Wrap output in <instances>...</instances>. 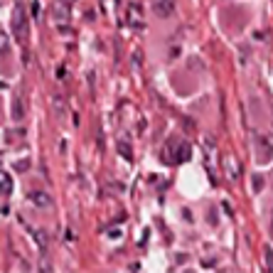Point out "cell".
I'll return each mask as SVG.
<instances>
[{
	"mask_svg": "<svg viewBox=\"0 0 273 273\" xmlns=\"http://www.w3.org/2000/svg\"><path fill=\"white\" fill-rule=\"evenodd\" d=\"M227 167L232 170V180L239 178V167H236V163H234V160H229V165H227Z\"/></svg>",
	"mask_w": 273,
	"mask_h": 273,
	"instance_id": "obj_12",
	"label": "cell"
},
{
	"mask_svg": "<svg viewBox=\"0 0 273 273\" xmlns=\"http://www.w3.org/2000/svg\"><path fill=\"white\" fill-rule=\"evenodd\" d=\"M28 202L32 207H37V209H49V207L55 205V200L47 194V192H42V190H32L28 192Z\"/></svg>",
	"mask_w": 273,
	"mask_h": 273,
	"instance_id": "obj_2",
	"label": "cell"
},
{
	"mask_svg": "<svg viewBox=\"0 0 273 273\" xmlns=\"http://www.w3.org/2000/svg\"><path fill=\"white\" fill-rule=\"evenodd\" d=\"M128 13H131V17H128V25L133 22V25H136V30H140V20H138V17H140V8H138V5H131V8H128Z\"/></svg>",
	"mask_w": 273,
	"mask_h": 273,
	"instance_id": "obj_8",
	"label": "cell"
},
{
	"mask_svg": "<svg viewBox=\"0 0 273 273\" xmlns=\"http://www.w3.org/2000/svg\"><path fill=\"white\" fill-rule=\"evenodd\" d=\"M172 155H170V160H172V163H187V160H190L192 158V145L190 143H185V140H180V143H175V145H172Z\"/></svg>",
	"mask_w": 273,
	"mask_h": 273,
	"instance_id": "obj_4",
	"label": "cell"
},
{
	"mask_svg": "<svg viewBox=\"0 0 273 273\" xmlns=\"http://www.w3.org/2000/svg\"><path fill=\"white\" fill-rule=\"evenodd\" d=\"M22 116H25V106H22V98L17 96L13 101V118L15 121H22Z\"/></svg>",
	"mask_w": 273,
	"mask_h": 273,
	"instance_id": "obj_7",
	"label": "cell"
},
{
	"mask_svg": "<svg viewBox=\"0 0 273 273\" xmlns=\"http://www.w3.org/2000/svg\"><path fill=\"white\" fill-rule=\"evenodd\" d=\"M175 5H178V0H151L153 13L158 17H170L175 13Z\"/></svg>",
	"mask_w": 273,
	"mask_h": 273,
	"instance_id": "obj_3",
	"label": "cell"
},
{
	"mask_svg": "<svg viewBox=\"0 0 273 273\" xmlns=\"http://www.w3.org/2000/svg\"><path fill=\"white\" fill-rule=\"evenodd\" d=\"M266 259H268V268L273 271V251L271 249H266Z\"/></svg>",
	"mask_w": 273,
	"mask_h": 273,
	"instance_id": "obj_13",
	"label": "cell"
},
{
	"mask_svg": "<svg viewBox=\"0 0 273 273\" xmlns=\"http://www.w3.org/2000/svg\"><path fill=\"white\" fill-rule=\"evenodd\" d=\"M0 180H3V194L8 197V194L13 192V178H10V175H8V172L3 170V175H0Z\"/></svg>",
	"mask_w": 273,
	"mask_h": 273,
	"instance_id": "obj_9",
	"label": "cell"
},
{
	"mask_svg": "<svg viewBox=\"0 0 273 273\" xmlns=\"http://www.w3.org/2000/svg\"><path fill=\"white\" fill-rule=\"evenodd\" d=\"M118 153H121L123 158H126V160H133V153H131V148H126V143H118Z\"/></svg>",
	"mask_w": 273,
	"mask_h": 273,
	"instance_id": "obj_11",
	"label": "cell"
},
{
	"mask_svg": "<svg viewBox=\"0 0 273 273\" xmlns=\"http://www.w3.org/2000/svg\"><path fill=\"white\" fill-rule=\"evenodd\" d=\"M0 52H3V55H8V52H10V42H8V32H3V35H0Z\"/></svg>",
	"mask_w": 273,
	"mask_h": 273,
	"instance_id": "obj_10",
	"label": "cell"
},
{
	"mask_svg": "<svg viewBox=\"0 0 273 273\" xmlns=\"http://www.w3.org/2000/svg\"><path fill=\"white\" fill-rule=\"evenodd\" d=\"M28 234L35 239V244H37V249H40V251H44V249H47V234H44V232H40V229H28Z\"/></svg>",
	"mask_w": 273,
	"mask_h": 273,
	"instance_id": "obj_6",
	"label": "cell"
},
{
	"mask_svg": "<svg viewBox=\"0 0 273 273\" xmlns=\"http://www.w3.org/2000/svg\"><path fill=\"white\" fill-rule=\"evenodd\" d=\"M28 13H25V5L22 3H15L13 8V15H10V30H13L15 40L17 42H25L28 40Z\"/></svg>",
	"mask_w": 273,
	"mask_h": 273,
	"instance_id": "obj_1",
	"label": "cell"
},
{
	"mask_svg": "<svg viewBox=\"0 0 273 273\" xmlns=\"http://www.w3.org/2000/svg\"><path fill=\"white\" fill-rule=\"evenodd\" d=\"M52 15H55V22L59 25V30H64V25H67V20H69V5H67V0H57Z\"/></svg>",
	"mask_w": 273,
	"mask_h": 273,
	"instance_id": "obj_5",
	"label": "cell"
}]
</instances>
